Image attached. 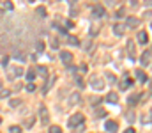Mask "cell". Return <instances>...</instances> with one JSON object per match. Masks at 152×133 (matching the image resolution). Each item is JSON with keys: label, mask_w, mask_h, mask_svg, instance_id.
Returning <instances> with one entry per match:
<instances>
[{"label": "cell", "mask_w": 152, "mask_h": 133, "mask_svg": "<svg viewBox=\"0 0 152 133\" xmlns=\"http://www.w3.org/2000/svg\"><path fill=\"white\" fill-rule=\"evenodd\" d=\"M19 103H21V100H18V98H16V100H11V101H9V105H11V107H18Z\"/></svg>", "instance_id": "29"}, {"label": "cell", "mask_w": 152, "mask_h": 133, "mask_svg": "<svg viewBox=\"0 0 152 133\" xmlns=\"http://www.w3.org/2000/svg\"><path fill=\"white\" fill-rule=\"evenodd\" d=\"M90 101H92V105H99V101H101V100H99L97 96H94V98H92Z\"/></svg>", "instance_id": "36"}, {"label": "cell", "mask_w": 152, "mask_h": 133, "mask_svg": "<svg viewBox=\"0 0 152 133\" xmlns=\"http://www.w3.org/2000/svg\"><path fill=\"white\" fill-rule=\"evenodd\" d=\"M108 82L113 84V82H115V76H113V75H108Z\"/></svg>", "instance_id": "37"}, {"label": "cell", "mask_w": 152, "mask_h": 133, "mask_svg": "<svg viewBox=\"0 0 152 133\" xmlns=\"http://www.w3.org/2000/svg\"><path fill=\"white\" fill-rule=\"evenodd\" d=\"M138 100H140V94H131L129 98H128V101H129V105L133 107V105H136L138 103Z\"/></svg>", "instance_id": "17"}, {"label": "cell", "mask_w": 152, "mask_h": 133, "mask_svg": "<svg viewBox=\"0 0 152 133\" xmlns=\"http://www.w3.org/2000/svg\"><path fill=\"white\" fill-rule=\"evenodd\" d=\"M90 85H92L96 91H101V89H104V80L99 78V76H92V78H90Z\"/></svg>", "instance_id": "2"}, {"label": "cell", "mask_w": 152, "mask_h": 133, "mask_svg": "<svg viewBox=\"0 0 152 133\" xmlns=\"http://www.w3.org/2000/svg\"><path fill=\"white\" fill-rule=\"evenodd\" d=\"M11 96V91H0V98H9Z\"/></svg>", "instance_id": "33"}, {"label": "cell", "mask_w": 152, "mask_h": 133, "mask_svg": "<svg viewBox=\"0 0 152 133\" xmlns=\"http://www.w3.org/2000/svg\"><path fill=\"white\" fill-rule=\"evenodd\" d=\"M39 116H41V123H43V124H48L50 117H48V108H46L44 105L39 107Z\"/></svg>", "instance_id": "4"}, {"label": "cell", "mask_w": 152, "mask_h": 133, "mask_svg": "<svg viewBox=\"0 0 152 133\" xmlns=\"http://www.w3.org/2000/svg\"><path fill=\"white\" fill-rule=\"evenodd\" d=\"M151 114H152V112H151Z\"/></svg>", "instance_id": "42"}, {"label": "cell", "mask_w": 152, "mask_h": 133, "mask_svg": "<svg viewBox=\"0 0 152 133\" xmlns=\"http://www.w3.org/2000/svg\"><path fill=\"white\" fill-rule=\"evenodd\" d=\"M0 123H2V119H0Z\"/></svg>", "instance_id": "41"}, {"label": "cell", "mask_w": 152, "mask_h": 133, "mask_svg": "<svg viewBox=\"0 0 152 133\" xmlns=\"http://www.w3.org/2000/svg\"><path fill=\"white\" fill-rule=\"evenodd\" d=\"M106 101L112 103V105L119 103V94H117V92H108V94H106Z\"/></svg>", "instance_id": "9"}, {"label": "cell", "mask_w": 152, "mask_h": 133, "mask_svg": "<svg viewBox=\"0 0 152 133\" xmlns=\"http://www.w3.org/2000/svg\"><path fill=\"white\" fill-rule=\"evenodd\" d=\"M12 7H14V5H12L11 2H4V9H7V11H11Z\"/></svg>", "instance_id": "34"}, {"label": "cell", "mask_w": 152, "mask_h": 133, "mask_svg": "<svg viewBox=\"0 0 152 133\" xmlns=\"http://www.w3.org/2000/svg\"><path fill=\"white\" fill-rule=\"evenodd\" d=\"M92 14H94L96 18H103V16H106V9H104L101 4H96V5L92 7Z\"/></svg>", "instance_id": "3"}, {"label": "cell", "mask_w": 152, "mask_h": 133, "mask_svg": "<svg viewBox=\"0 0 152 133\" xmlns=\"http://www.w3.org/2000/svg\"><path fill=\"white\" fill-rule=\"evenodd\" d=\"M151 28H152V23H151Z\"/></svg>", "instance_id": "40"}, {"label": "cell", "mask_w": 152, "mask_h": 133, "mask_svg": "<svg viewBox=\"0 0 152 133\" xmlns=\"http://www.w3.org/2000/svg\"><path fill=\"white\" fill-rule=\"evenodd\" d=\"M124 133H135V130H133V128H128V130H126Z\"/></svg>", "instance_id": "38"}, {"label": "cell", "mask_w": 152, "mask_h": 133, "mask_svg": "<svg viewBox=\"0 0 152 133\" xmlns=\"http://www.w3.org/2000/svg\"><path fill=\"white\" fill-rule=\"evenodd\" d=\"M34 121H35V117H32V116H30V117L27 119V123H25V126H27V128H30V126L34 124Z\"/></svg>", "instance_id": "26"}, {"label": "cell", "mask_w": 152, "mask_h": 133, "mask_svg": "<svg viewBox=\"0 0 152 133\" xmlns=\"http://www.w3.org/2000/svg\"><path fill=\"white\" fill-rule=\"evenodd\" d=\"M138 25H140V20H138V18H133V16H129V18H128V27L136 28Z\"/></svg>", "instance_id": "11"}, {"label": "cell", "mask_w": 152, "mask_h": 133, "mask_svg": "<svg viewBox=\"0 0 152 133\" xmlns=\"http://www.w3.org/2000/svg\"><path fill=\"white\" fill-rule=\"evenodd\" d=\"M35 50H37V52H43V50H44V43H43V41H37V43H35Z\"/></svg>", "instance_id": "25"}, {"label": "cell", "mask_w": 152, "mask_h": 133, "mask_svg": "<svg viewBox=\"0 0 152 133\" xmlns=\"http://www.w3.org/2000/svg\"><path fill=\"white\" fill-rule=\"evenodd\" d=\"M124 30H126V27H124V25H120V23L113 25V32H115L117 36H122V34H124Z\"/></svg>", "instance_id": "13"}, {"label": "cell", "mask_w": 152, "mask_h": 133, "mask_svg": "<svg viewBox=\"0 0 152 133\" xmlns=\"http://www.w3.org/2000/svg\"><path fill=\"white\" fill-rule=\"evenodd\" d=\"M81 123H83V116L81 114H73L69 117V121H67V126L69 128H74V126H80Z\"/></svg>", "instance_id": "1"}, {"label": "cell", "mask_w": 152, "mask_h": 133, "mask_svg": "<svg viewBox=\"0 0 152 133\" xmlns=\"http://www.w3.org/2000/svg\"><path fill=\"white\" fill-rule=\"evenodd\" d=\"M147 39H149L147 32H145V30H142V32L138 34V43H140V44H147Z\"/></svg>", "instance_id": "12"}, {"label": "cell", "mask_w": 152, "mask_h": 133, "mask_svg": "<svg viewBox=\"0 0 152 133\" xmlns=\"http://www.w3.org/2000/svg\"><path fill=\"white\" fill-rule=\"evenodd\" d=\"M104 116H106V114H104L103 108H97V110H96V117H104Z\"/></svg>", "instance_id": "30"}, {"label": "cell", "mask_w": 152, "mask_h": 133, "mask_svg": "<svg viewBox=\"0 0 152 133\" xmlns=\"http://www.w3.org/2000/svg\"><path fill=\"white\" fill-rule=\"evenodd\" d=\"M53 80H55V78H51V80H46V85H44V89H43V92H44V94H46V92L50 91V87H51V84H53Z\"/></svg>", "instance_id": "23"}, {"label": "cell", "mask_w": 152, "mask_h": 133, "mask_svg": "<svg viewBox=\"0 0 152 133\" xmlns=\"http://www.w3.org/2000/svg\"><path fill=\"white\" fill-rule=\"evenodd\" d=\"M128 53H129L131 60L136 59V53H135V41H128Z\"/></svg>", "instance_id": "8"}, {"label": "cell", "mask_w": 152, "mask_h": 133, "mask_svg": "<svg viewBox=\"0 0 152 133\" xmlns=\"http://www.w3.org/2000/svg\"><path fill=\"white\" fill-rule=\"evenodd\" d=\"M50 46L53 48V50H57L60 44H58V41H57V37H51V41H50Z\"/></svg>", "instance_id": "22"}, {"label": "cell", "mask_w": 152, "mask_h": 133, "mask_svg": "<svg viewBox=\"0 0 152 133\" xmlns=\"http://www.w3.org/2000/svg\"><path fill=\"white\" fill-rule=\"evenodd\" d=\"M126 119H128L129 123H133V121H135V114H133V110H129V112H128V117H126Z\"/></svg>", "instance_id": "31"}, {"label": "cell", "mask_w": 152, "mask_h": 133, "mask_svg": "<svg viewBox=\"0 0 152 133\" xmlns=\"http://www.w3.org/2000/svg\"><path fill=\"white\" fill-rule=\"evenodd\" d=\"M7 73H11L9 76L14 78V76H21V75H23V69H21V68H16V66H9V68H7Z\"/></svg>", "instance_id": "5"}, {"label": "cell", "mask_w": 152, "mask_h": 133, "mask_svg": "<svg viewBox=\"0 0 152 133\" xmlns=\"http://www.w3.org/2000/svg\"><path fill=\"white\" fill-rule=\"evenodd\" d=\"M67 43L73 44V46H80V39L76 36H67Z\"/></svg>", "instance_id": "15"}, {"label": "cell", "mask_w": 152, "mask_h": 133, "mask_svg": "<svg viewBox=\"0 0 152 133\" xmlns=\"http://www.w3.org/2000/svg\"><path fill=\"white\" fill-rule=\"evenodd\" d=\"M37 14H39L41 18H46V9H44L43 5H39V7H37Z\"/></svg>", "instance_id": "21"}, {"label": "cell", "mask_w": 152, "mask_h": 133, "mask_svg": "<svg viewBox=\"0 0 152 133\" xmlns=\"http://www.w3.org/2000/svg\"><path fill=\"white\" fill-rule=\"evenodd\" d=\"M37 73H39L41 76H46V75H48V68H46V66H37Z\"/></svg>", "instance_id": "18"}, {"label": "cell", "mask_w": 152, "mask_h": 133, "mask_svg": "<svg viewBox=\"0 0 152 133\" xmlns=\"http://www.w3.org/2000/svg\"><path fill=\"white\" fill-rule=\"evenodd\" d=\"M140 60H142V64H143V66H149V64H151V52H149V50H145V52L142 53V59H140Z\"/></svg>", "instance_id": "10"}, {"label": "cell", "mask_w": 152, "mask_h": 133, "mask_svg": "<svg viewBox=\"0 0 152 133\" xmlns=\"http://www.w3.org/2000/svg\"><path fill=\"white\" fill-rule=\"evenodd\" d=\"M131 84H133V80H131V78H128V76H126V80H124V84H120V85H122V89H128V87H129V85H131Z\"/></svg>", "instance_id": "24"}, {"label": "cell", "mask_w": 152, "mask_h": 133, "mask_svg": "<svg viewBox=\"0 0 152 133\" xmlns=\"http://www.w3.org/2000/svg\"><path fill=\"white\" fill-rule=\"evenodd\" d=\"M34 78H35V71H34V69H30V71H27V80H28L30 84H32V80H34Z\"/></svg>", "instance_id": "20"}, {"label": "cell", "mask_w": 152, "mask_h": 133, "mask_svg": "<svg viewBox=\"0 0 152 133\" xmlns=\"http://www.w3.org/2000/svg\"><path fill=\"white\" fill-rule=\"evenodd\" d=\"M151 121H152V116H143V117H142V123H143V124H149Z\"/></svg>", "instance_id": "28"}, {"label": "cell", "mask_w": 152, "mask_h": 133, "mask_svg": "<svg viewBox=\"0 0 152 133\" xmlns=\"http://www.w3.org/2000/svg\"><path fill=\"white\" fill-rule=\"evenodd\" d=\"M27 91H28V92H34V91H35V85H34V84H28V85H27Z\"/></svg>", "instance_id": "35"}, {"label": "cell", "mask_w": 152, "mask_h": 133, "mask_svg": "<svg viewBox=\"0 0 152 133\" xmlns=\"http://www.w3.org/2000/svg\"><path fill=\"white\" fill-rule=\"evenodd\" d=\"M136 78H138L142 84H145V82H147V75H145L142 69H136Z\"/></svg>", "instance_id": "16"}, {"label": "cell", "mask_w": 152, "mask_h": 133, "mask_svg": "<svg viewBox=\"0 0 152 133\" xmlns=\"http://www.w3.org/2000/svg\"><path fill=\"white\" fill-rule=\"evenodd\" d=\"M12 57H14L16 60H25V53H23V52H14Z\"/></svg>", "instance_id": "19"}, {"label": "cell", "mask_w": 152, "mask_h": 133, "mask_svg": "<svg viewBox=\"0 0 152 133\" xmlns=\"http://www.w3.org/2000/svg\"><path fill=\"white\" fill-rule=\"evenodd\" d=\"M78 101H80V92H73L69 96V105H76Z\"/></svg>", "instance_id": "14"}, {"label": "cell", "mask_w": 152, "mask_h": 133, "mask_svg": "<svg viewBox=\"0 0 152 133\" xmlns=\"http://www.w3.org/2000/svg\"><path fill=\"white\" fill-rule=\"evenodd\" d=\"M9 133H21V128L19 126H11L9 128Z\"/></svg>", "instance_id": "27"}, {"label": "cell", "mask_w": 152, "mask_h": 133, "mask_svg": "<svg viewBox=\"0 0 152 133\" xmlns=\"http://www.w3.org/2000/svg\"><path fill=\"white\" fill-rule=\"evenodd\" d=\"M104 130L110 133H117V130H119V124L115 123V121H106L104 123Z\"/></svg>", "instance_id": "6"}, {"label": "cell", "mask_w": 152, "mask_h": 133, "mask_svg": "<svg viewBox=\"0 0 152 133\" xmlns=\"http://www.w3.org/2000/svg\"><path fill=\"white\" fill-rule=\"evenodd\" d=\"M0 85H2V80H0Z\"/></svg>", "instance_id": "39"}, {"label": "cell", "mask_w": 152, "mask_h": 133, "mask_svg": "<svg viewBox=\"0 0 152 133\" xmlns=\"http://www.w3.org/2000/svg\"><path fill=\"white\" fill-rule=\"evenodd\" d=\"M60 59H62L64 64H71V60H73V53L64 50V52H60Z\"/></svg>", "instance_id": "7"}, {"label": "cell", "mask_w": 152, "mask_h": 133, "mask_svg": "<svg viewBox=\"0 0 152 133\" xmlns=\"http://www.w3.org/2000/svg\"><path fill=\"white\" fill-rule=\"evenodd\" d=\"M50 133H62V130H60V126H51Z\"/></svg>", "instance_id": "32"}]
</instances>
